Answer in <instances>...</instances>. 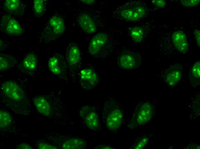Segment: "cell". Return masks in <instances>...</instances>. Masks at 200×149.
I'll return each mask as SVG.
<instances>
[{"label":"cell","instance_id":"cell-1","mask_svg":"<svg viewBox=\"0 0 200 149\" xmlns=\"http://www.w3.org/2000/svg\"><path fill=\"white\" fill-rule=\"evenodd\" d=\"M122 32L111 28L100 30L90 40L88 54L92 58L99 60L109 56L118 44Z\"/></svg>","mask_w":200,"mask_h":149},{"label":"cell","instance_id":"cell-2","mask_svg":"<svg viewBox=\"0 0 200 149\" xmlns=\"http://www.w3.org/2000/svg\"><path fill=\"white\" fill-rule=\"evenodd\" d=\"M148 11L144 3L139 1H128L116 6L111 12V14L118 21L130 23L143 18Z\"/></svg>","mask_w":200,"mask_h":149},{"label":"cell","instance_id":"cell-3","mask_svg":"<svg viewBox=\"0 0 200 149\" xmlns=\"http://www.w3.org/2000/svg\"><path fill=\"white\" fill-rule=\"evenodd\" d=\"M102 119L107 128L111 131L115 132L123 125L125 115L121 103L110 97L105 101L102 112Z\"/></svg>","mask_w":200,"mask_h":149},{"label":"cell","instance_id":"cell-4","mask_svg":"<svg viewBox=\"0 0 200 149\" xmlns=\"http://www.w3.org/2000/svg\"><path fill=\"white\" fill-rule=\"evenodd\" d=\"M76 20L80 28L89 34L95 33L106 25L101 17L100 11L97 9L81 11L77 14Z\"/></svg>","mask_w":200,"mask_h":149},{"label":"cell","instance_id":"cell-5","mask_svg":"<svg viewBox=\"0 0 200 149\" xmlns=\"http://www.w3.org/2000/svg\"><path fill=\"white\" fill-rule=\"evenodd\" d=\"M64 18L60 14H54L49 18L40 32L39 42L49 43L58 38L65 30Z\"/></svg>","mask_w":200,"mask_h":149},{"label":"cell","instance_id":"cell-6","mask_svg":"<svg viewBox=\"0 0 200 149\" xmlns=\"http://www.w3.org/2000/svg\"><path fill=\"white\" fill-rule=\"evenodd\" d=\"M26 77L14 78L6 80L2 83L1 91L3 96L14 103L25 101L26 95L22 86L26 81Z\"/></svg>","mask_w":200,"mask_h":149},{"label":"cell","instance_id":"cell-7","mask_svg":"<svg viewBox=\"0 0 200 149\" xmlns=\"http://www.w3.org/2000/svg\"><path fill=\"white\" fill-rule=\"evenodd\" d=\"M153 104L149 101H141L136 105L132 117L126 126L130 129L145 124L150 121L154 113Z\"/></svg>","mask_w":200,"mask_h":149},{"label":"cell","instance_id":"cell-8","mask_svg":"<svg viewBox=\"0 0 200 149\" xmlns=\"http://www.w3.org/2000/svg\"><path fill=\"white\" fill-rule=\"evenodd\" d=\"M142 61L140 54L126 48L120 50L115 58L117 67L125 70L138 68L141 65Z\"/></svg>","mask_w":200,"mask_h":149},{"label":"cell","instance_id":"cell-9","mask_svg":"<svg viewBox=\"0 0 200 149\" xmlns=\"http://www.w3.org/2000/svg\"><path fill=\"white\" fill-rule=\"evenodd\" d=\"M47 67L53 76L64 81L68 79V66L62 54L57 52L51 56L48 60Z\"/></svg>","mask_w":200,"mask_h":149},{"label":"cell","instance_id":"cell-10","mask_svg":"<svg viewBox=\"0 0 200 149\" xmlns=\"http://www.w3.org/2000/svg\"><path fill=\"white\" fill-rule=\"evenodd\" d=\"M65 58L72 79H76L79 70L81 55L78 45L74 42L69 44L65 52Z\"/></svg>","mask_w":200,"mask_h":149},{"label":"cell","instance_id":"cell-11","mask_svg":"<svg viewBox=\"0 0 200 149\" xmlns=\"http://www.w3.org/2000/svg\"><path fill=\"white\" fill-rule=\"evenodd\" d=\"M79 114L88 128L96 132L101 130V124L96 107L89 105H85L80 109Z\"/></svg>","mask_w":200,"mask_h":149},{"label":"cell","instance_id":"cell-12","mask_svg":"<svg viewBox=\"0 0 200 149\" xmlns=\"http://www.w3.org/2000/svg\"><path fill=\"white\" fill-rule=\"evenodd\" d=\"M38 54L34 51L28 52L17 65L19 70L31 77H34L36 72L39 62Z\"/></svg>","mask_w":200,"mask_h":149},{"label":"cell","instance_id":"cell-13","mask_svg":"<svg viewBox=\"0 0 200 149\" xmlns=\"http://www.w3.org/2000/svg\"><path fill=\"white\" fill-rule=\"evenodd\" d=\"M0 28L3 34L11 36H21L24 32V29L16 19L6 14L1 17Z\"/></svg>","mask_w":200,"mask_h":149},{"label":"cell","instance_id":"cell-14","mask_svg":"<svg viewBox=\"0 0 200 149\" xmlns=\"http://www.w3.org/2000/svg\"><path fill=\"white\" fill-rule=\"evenodd\" d=\"M79 80L82 88L84 90L89 91L98 84L100 78L98 73L91 66L83 68L80 71Z\"/></svg>","mask_w":200,"mask_h":149},{"label":"cell","instance_id":"cell-15","mask_svg":"<svg viewBox=\"0 0 200 149\" xmlns=\"http://www.w3.org/2000/svg\"><path fill=\"white\" fill-rule=\"evenodd\" d=\"M182 70V66L177 64L163 70L159 75L166 84L169 86H173L180 80Z\"/></svg>","mask_w":200,"mask_h":149},{"label":"cell","instance_id":"cell-16","mask_svg":"<svg viewBox=\"0 0 200 149\" xmlns=\"http://www.w3.org/2000/svg\"><path fill=\"white\" fill-rule=\"evenodd\" d=\"M26 7V2L21 0H5L2 4V8L6 14L11 16L24 15Z\"/></svg>","mask_w":200,"mask_h":149},{"label":"cell","instance_id":"cell-17","mask_svg":"<svg viewBox=\"0 0 200 149\" xmlns=\"http://www.w3.org/2000/svg\"><path fill=\"white\" fill-rule=\"evenodd\" d=\"M51 95H39L33 99V103L38 112L44 116H48L51 113L53 100Z\"/></svg>","mask_w":200,"mask_h":149},{"label":"cell","instance_id":"cell-18","mask_svg":"<svg viewBox=\"0 0 200 149\" xmlns=\"http://www.w3.org/2000/svg\"><path fill=\"white\" fill-rule=\"evenodd\" d=\"M172 43L174 50L184 54L188 50V44L185 34L182 31L174 32L172 36Z\"/></svg>","mask_w":200,"mask_h":149},{"label":"cell","instance_id":"cell-19","mask_svg":"<svg viewBox=\"0 0 200 149\" xmlns=\"http://www.w3.org/2000/svg\"><path fill=\"white\" fill-rule=\"evenodd\" d=\"M19 64L14 56L10 54L1 53L0 54V71L3 72L12 68Z\"/></svg>","mask_w":200,"mask_h":149},{"label":"cell","instance_id":"cell-20","mask_svg":"<svg viewBox=\"0 0 200 149\" xmlns=\"http://www.w3.org/2000/svg\"><path fill=\"white\" fill-rule=\"evenodd\" d=\"M146 30L143 26H135L128 27L127 32L130 38L133 42L138 44L143 40Z\"/></svg>","mask_w":200,"mask_h":149},{"label":"cell","instance_id":"cell-21","mask_svg":"<svg viewBox=\"0 0 200 149\" xmlns=\"http://www.w3.org/2000/svg\"><path fill=\"white\" fill-rule=\"evenodd\" d=\"M200 61L196 62L191 68L189 73V82L192 86L197 87L200 84Z\"/></svg>","mask_w":200,"mask_h":149},{"label":"cell","instance_id":"cell-22","mask_svg":"<svg viewBox=\"0 0 200 149\" xmlns=\"http://www.w3.org/2000/svg\"><path fill=\"white\" fill-rule=\"evenodd\" d=\"M86 141L84 140L74 138L69 139L63 144L62 148L64 149H84L86 146Z\"/></svg>","mask_w":200,"mask_h":149},{"label":"cell","instance_id":"cell-23","mask_svg":"<svg viewBox=\"0 0 200 149\" xmlns=\"http://www.w3.org/2000/svg\"><path fill=\"white\" fill-rule=\"evenodd\" d=\"M151 136L149 133L142 134L135 138L133 144L130 148L132 149H141L144 148L150 140Z\"/></svg>","mask_w":200,"mask_h":149},{"label":"cell","instance_id":"cell-24","mask_svg":"<svg viewBox=\"0 0 200 149\" xmlns=\"http://www.w3.org/2000/svg\"><path fill=\"white\" fill-rule=\"evenodd\" d=\"M33 11L35 17H40L44 15L46 10L45 0H35L32 2Z\"/></svg>","mask_w":200,"mask_h":149},{"label":"cell","instance_id":"cell-25","mask_svg":"<svg viewBox=\"0 0 200 149\" xmlns=\"http://www.w3.org/2000/svg\"><path fill=\"white\" fill-rule=\"evenodd\" d=\"M10 114L7 112L2 110L0 111V127L3 129L8 126L11 122Z\"/></svg>","mask_w":200,"mask_h":149},{"label":"cell","instance_id":"cell-26","mask_svg":"<svg viewBox=\"0 0 200 149\" xmlns=\"http://www.w3.org/2000/svg\"><path fill=\"white\" fill-rule=\"evenodd\" d=\"M181 2L184 6L186 7H192L197 5L199 3L200 0H182Z\"/></svg>","mask_w":200,"mask_h":149},{"label":"cell","instance_id":"cell-27","mask_svg":"<svg viewBox=\"0 0 200 149\" xmlns=\"http://www.w3.org/2000/svg\"><path fill=\"white\" fill-rule=\"evenodd\" d=\"M12 43L0 39V52L5 51L12 45Z\"/></svg>","mask_w":200,"mask_h":149},{"label":"cell","instance_id":"cell-28","mask_svg":"<svg viewBox=\"0 0 200 149\" xmlns=\"http://www.w3.org/2000/svg\"><path fill=\"white\" fill-rule=\"evenodd\" d=\"M38 148L39 149H55L57 148L52 145L47 143H40L38 145Z\"/></svg>","mask_w":200,"mask_h":149},{"label":"cell","instance_id":"cell-29","mask_svg":"<svg viewBox=\"0 0 200 149\" xmlns=\"http://www.w3.org/2000/svg\"><path fill=\"white\" fill-rule=\"evenodd\" d=\"M151 2L155 5L159 7H164L166 5V2L164 0H152Z\"/></svg>","mask_w":200,"mask_h":149},{"label":"cell","instance_id":"cell-30","mask_svg":"<svg viewBox=\"0 0 200 149\" xmlns=\"http://www.w3.org/2000/svg\"><path fill=\"white\" fill-rule=\"evenodd\" d=\"M200 31L199 30H196L194 31V34L195 38L197 43V45L200 47Z\"/></svg>","mask_w":200,"mask_h":149},{"label":"cell","instance_id":"cell-31","mask_svg":"<svg viewBox=\"0 0 200 149\" xmlns=\"http://www.w3.org/2000/svg\"><path fill=\"white\" fill-rule=\"evenodd\" d=\"M18 149H32V147L29 144L25 143H22L18 145L16 148Z\"/></svg>","mask_w":200,"mask_h":149},{"label":"cell","instance_id":"cell-32","mask_svg":"<svg viewBox=\"0 0 200 149\" xmlns=\"http://www.w3.org/2000/svg\"><path fill=\"white\" fill-rule=\"evenodd\" d=\"M114 148L111 146L108 145H99L96 146L95 149H114Z\"/></svg>","mask_w":200,"mask_h":149},{"label":"cell","instance_id":"cell-33","mask_svg":"<svg viewBox=\"0 0 200 149\" xmlns=\"http://www.w3.org/2000/svg\"><path fill=\"white\" fill-rule=\"evenodd\" d=\"M83 2H84V3L87 4H93L94 2V0H84L82 1Z\"/></svg>","mask_w":200,"mask_h":149}]
</instances>
